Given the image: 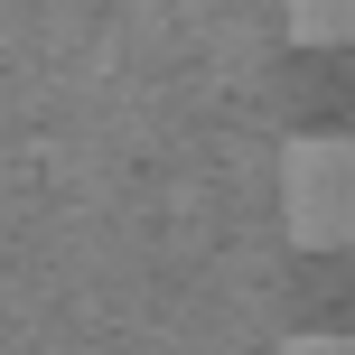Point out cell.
<instances>
[{
	"mask_svg": "<svg viewBox=\"0 0 355 355\" xmlns=\"http://www.w3.org/2000/svg\"><path fill=\"white\" fill-rule=\"evenodd\" d=\"M290 10V37L300 47H346L355 37V0H281Z\"/></svg>",
	"mask_w": 355,
	"mask_h": 355,
	"instance_id": "cell-2",
	"label": "cell"
},
{
	"mask_svg": "<svg viewBox=\"0 0 355 355\" xmlns=\"http://www.w3.org/2000/svg\"><path fill=\"white\" fill-rule=\"evenodd\" d=\"M281 355H355V337H290Z\"/></svg>",
	"mask_w": 355,
	"mask_h": 355,
	"instance_id": "cell-3",
	"label": "cell"
},
{
	"mask_svg": "<svg viewBox=\"0 0 355 355\" xmlns=\"http://www.w3.org/2000/svg\"><path fill=\"white\" fill-rule=\"evenodd\" d=\"M281 225L300 252L355 243V131H309L281 150Z\"/></svg>",
	"mask_w": 355,
	"mask_h": 355,
	"instance_id": "cell-1",
	"label": "cell"
}]
</instances>
